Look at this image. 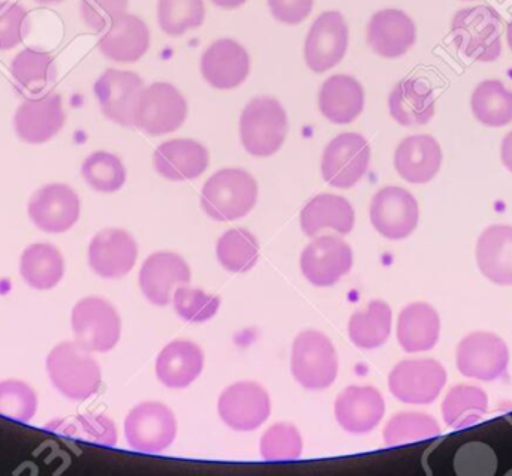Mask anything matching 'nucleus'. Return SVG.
Returning a JSON list of instances; mask_svg holds the SVG:
<instances>
[{
	"instance_id": "f257e3e1",
	"label": "nucleus",
	"mask_w": 512,
	"mask_h": 476,
	"mask_svg": "<svg viewBox=\"0 0 512 476\" xmlns=\"http://www.w3.org/2000/svg\"><path fill=\"white\" fill-rule=\"evenodd\" d=\"M53 387L72 402H83L98 393L102 372L93 352L77 342H62L51 349L45 360Z\"/></svg>"
},
{
	"instance_id": "f03ea898",
	"label": "nucleus",
	"mask_w": 512,
	"mask_h": 476,
	"mask_svg": "<svg viewBox=\"0 0 512 476\" xmlns=\"http://www.w3.org/2000/svg\"><path fill=\"white\" fill-rule=\"evenodd\" d=\"M258 201V183L248 171L225 168L213 174L203 191L201 207L213 221L231 222L245 218Z\"/></svg>"
},
{
	"instance_id": "7ed1b4c3",
	"label": "nucleus",
	"mask_w": 512,
	"mask_h": 476,
	"mask_svg": "<svg viewBox=\"0 0 512 476\" xmlns=\"http://www.w3.org/2000/svg\"><path fill=\"white\" fill-rule=\"evenodd\" d=\"M501 15L492 6L462 9L451 21V38L463 56L478 62H495L502 53Z\"/></svg>"
},
{
	"instance_id": "20e7f679",
	"label": "nucleus",
	"mask_w": 512,
	"mask_h": 476,
	"mask_svg": "<svg viewBox=\"0 0 512 476\" xmlns=\"http://www.w3.org/2000/svg\"><path fill=\"white\" fill-rule=\"evenodd\" d=\"M288 134V116L277 99H252L240 117V140L249 155L268 158L282 149Z\"/></svg>"
},
{
	"instance_id": "39448f33",
	"label": "nucleus",
	"mask_w": 512,
	"mask_h": 476,
	"mask_svg": "<svg viewBox=\"0 0 512 476\" xmlns=\"http://www.w3.org/2000/svg\"><path fill=\"white\" fill-rule=\"evenodd\" d=\"M291 372L306 390L330 388L339 373V358L331 340L315 330L298 334L292 345Z\"/></svg>"
},
{
	"instance_id": "423d86ee",
	"label": "nucleus",
	"mask_w": 512,
	"mask_h": 476,
	"mask_svg": "<svg viewBox=\"0 0 512 476\" xmlns=\"http://www.w3.org/2000/svg\"><path fill=\"white\" fill-rule=\"evenodd\" d=\"M71 328L78 345L93 354H105L119 343L122 319L110 301L86 297L72 307Z\"/></svg>"
},
{
	"instance_id": "0eeeda50",
	"label": "nucleus",
	"mask_w": 512,
	"mask_h": 476,
	"mask_svg": "<svg viewBox=\"0 0 512 476\" xmlns=\"http://www.w3.org/2000/svg\"><path fill=\"white\" fill-rule=\"evenodd\" d=\"M188 117V102L173 84L158 81L143 89L135 111V128L159 137L182 128Z\"/></svg>"
},
{
	"instance_id": "6e6552de",
	"label": "nucleus",
	"mask_w": 512,
	"mask_h": 476,
	"mask_svg": "<svg viewBox=\"0 0 512 476\" xmlns=\"http://www.w3.org/2000/svg\"><path fill=\"white\" fill-rule=\"evenodd\" d=\"M176 436V415L164 403H140L126 417L125 438L132 450L159 454L173 445Z\"/></svg>"
},
{
	"instance_id": "1a4fd4ad",
	"label": "nucleus",
	"mask_w": 512,
	"mask_h": 476,
	"mask_svg": "<svg viewBox=\"0 0 512 476\" xmlns=\"http://www.w3.org/2000/svg\"><path fill=\"white\" fill-rule=\"evenodd\" d=\"M370 156L372 150L363 135L355 132L337 135L322 155V177L333 188L351 189L366 176Z\"/></svg>"
},
{
	"instance_id": "9d476101",
	"label": "nucleus",
	"mask_w": 512,
	"mask_h": 476,
	"mask_svg": "<svg viewBox=\"0 0 512 476\" xmlns=\"http://www.w3.org/2000/svg\"><path fill=\"white\" fill-rule=\"evenodd\" d=\"M447 384V370L439 361H400L388 378L391 394L408 405H429L438 399Z\"/></svg>"
},
{
	"instance_id": "9b49d317",
	"label": "nucleus",
	"mask_w": 512,
	"mask_h": 476,
	"mask_svg": "<svg viewBox=\"0 0 512 476\" xmlns=\"http://www.w3.org/2000/svg\"><path fill=\"white\" fill-rule=\"evenodd\" d=\"M508 363L507 343L489 331L468 334L457 348V369L466 378L496 381L507 373Z\"/></svg>"
},
{
	"instance_id": "f8f14e48",
	"label": "nucleus",
	"mask_w": 512,
	"mask_h": 476,
	"mask_svg": "<svg viewBox=\"0 0 512 476\" xmlns=\"http://www.w3.org/2000/svg\"><path fill=\"white\" fill-rule=\"evenodd\" d=\"M27 215L32 224L44 233H68L80 219V197L65 183H50L30 197Z\"/></svg>"
},
{
	"instance_id": "ddd939ff",
	"label": "nucleus",
	"mask_w": 512,
	"mask_h": 476,
	"mask_svg": "<svg viewBox=\"0 0 512 476\" xmlns=\"http://www.w3.org/2000/svg\"><path fill=\"white\" fill-rule=\"evenodd\" d=\"M373 228L388 240L411 236L420 221V207L414 195L399 186H387L376 192L370 204Z\"/></svg>"
},
{
	"instance_id": "4468645a",
	"label": "nucleus",
	"mask_w": 512,
	"mask_h": 476,
	"mask_svg": "<svg viewBox=\"0 0 512 476\" xmlns=\"http://www.w3.org/2000/svg\"><path fill=\"white\" fill-rule=\"evenodd\" d=\"M349 44V29L340 12L327 11L316 18L304 42V60L316 74L339 65Z\"/></svg>"
},
{
	"instance_id": "2eb2a0df",
	"label": "nucleus",
	"mask_w": 512,
	"mask_h": 476,
	"mask_svg": "<svg viewBox=\"0 0 512 476\" xmlns=\"http://www.w3.org/2000/svg\"><path fill=\"white\" fill-rule=\"evenodd\" d=\"M219 417L236 432L259 429L271 414L270 396L256 382H237L225 388L219 397Z\"/></svg>"
},
{
	"instance_id": "dca6fc26",
	"label": "nucleus",
	"mask_w": 512,
	"mask_h": 476,
	"mask_svg": "<svg viewBox=\"0 0 512 476\" xmlns=\"http://www.w3.org/2000/svg\"><path fill=\"white\" fill-rule=\"evenodd\" d=\"M143 89L140 75L120 69H107L93 87L104 116L125 128H135V111Z\"/></svg>"
},
{
	"instance_id": "f3484780",
	"label": "nucleus",
	"mask_w": 512,
	"mask_h": 476,
	"mask_svg": "<svg viewBox=\"0 0 512 476\" xmlns=\"http://www.w3.org/2000/svg\"><path fill=\"white\" fill-rule=\"evenodd\" d=\"M352 264L351 246L336 236H322L310 241L300 258L301 273L318 288L339 282L351 271Z\"/></svg>"
},
{
	"instance_id": "a211bd4d",
	"label": "nucleus",
	"mask_w": 512,
	"mask_h": 476,
	"mask_svg": "<svg viewBox=\"0 0 512 476\" xmlns=\"http://www.w3.org/2000/svg\"><path fill=\"white\" fill-rule=\"evenodd\" d=\"M138 244L128 231L107 228L90 240L87 261L90 270L102 279H120L134 268Z\"/></svg>"
},
{
	"instance_id": "6ab92c4d",
	"label": "nucleus",
	"mask_w": 512,
	"mask_h": 476,
	"mask_svg": "<svg viewBox=\"0 0 512 476\" xmlns=\"http://www.w3.org/2000/svg\"><path fill=\"white\" fill-rule=\"evenodd\" d=\"M62 98L54 92L26 99L15 111L14 129L27 144H44L56 137L65 125Z\"/></svg>"
},
{
	"instance_id": "aec40b11",
	"label": "nucleus",
	"mask_w": 512,
	"mask_h": 476,
	"mask_svg": "<svg viewBox=\"0 0 512 476\" xmlns=\"http://www.w3.org/2000/svg\"><path fill=\"white\" fill-rule=\"evenodd\" d=\"M192 273L188 262L174 252L152 253L140 270V288L155 306H167L177 286L189 285Z\"/></svg>"
},
{
	"instance_id": "412c9836",
	"label": "nucleus",
	"mask_w": 512,
	"mask_h": 476,
	"mask_svg": "<svg viewBox=\"0 0 512 476\" xmlns=\"http://www.w3.org/2000/svg\"><path fill=\"white\" fill-rule=\"evenodd\" d=\"M251 72V57L234 39H218L201 57L204 80L218 90L242 86Z\"/></svg>"
},
{
	"instance_id": "4be33fe9",
	"label": "nucleus",
	"mask_w": 512,
	"mask_h": 476,
	"mask_svg": "<svg viewBox=\"0 0 512 476\" xmlns=\"http://www.w3.org/2000/svg\"><path fill=\"white\" fill-rule=\"evenodd\" d=\"M337 423L352 435H366L379 426L385 414V400L375 387L351 385L334 403Z\"/></svg>"
},
{
	"instance_id": "5701e85b",
	"label": "nucleus",
	"mask_w": 512,
	"mask_h": 476,
	"mask_svg": "<svg viewBox=\"0 0 512 476\" xmlns=\"http://www.w3.org/2000/svg\"><path fill=\"white\" fill-rule=\"evenodd\" d=\"M417 42V26L406 12L388 8L376 12L367 26V44L378 56L397 59Z\"/></svg>"
},
{
	"instance_id": "b1692460",
	"label": "nucleus",
	"mask_w": 512,
	"mask_h": 476,
	"mask_svg": "<svg viewBox=\"0 0 512 476\" xmlns=\"http://www.w3.org/2000/svg\"><path fill=\"white\" fill-rule=\"evenodd\" d=\"M209 164V150L198 141L188 138L167 141L153 155L156 173L171 182L198 179L206 173Z\"/></svg>"
},
{
	"instance_id": "393cba45",
	"label": "nucleus",
	"mask_w": 512,
	"mask_h": 476,
	"mask_svg": "<svg viewBox=\"0 0 512 476\" xmlns=\"http://www.w3.org/2000/svg\"><path fill=\"white\" fill-rule=\"evenodd\" d=\"M442 149L432 135H412L397 147L394 167L406 182L424 185L441 170Z\"/></svg>"
},
{
	"instance_id": "a878e982",
	"label": "nucleus",
	"mask_w": 512,
	"mask_h": 476,
	"mask_svg": "<svg viewBox=\"0 0 512 476\" xmlns=\"http://www.w3.org/2000/svg\"><path fill=\"white\" fill-rule=\"evenodd\" d=\"M99 50L117 63H135L149 51L150 30L137 15L123 14L99 39Z\"/></svg>"
},
{
	"instance_id": "bb28decb",
	"label": "nucleus",
	"mask_w": 512,
	"mask_h": 476,
	"mask_svg": "<svg viewBox=\"0 0 512 476\" xmlns=\"http://www.w3.org/2000/svg\"><path fill=\"white\" fill-rule=\"evenodd\" d=\"M366 95L360 81L351 75H333L319 90L318 105L322 116L336 125H349L364 110Z\"/></svg>"
},
{
	"instance_id": "cd10ccee",
	"label": "nucleus",
	"mask_w": 512,
	"mask_h": 476,
	"mask_svg": "<svg viewBox=\"0 0 512 476\" xmlns=\"http://www.w3.org/2000/svg\"><path fill=\"white\" fill-rule=\"evenodd\" d=\"M203 369V349L189 340L168 343L156 360V376L162 385L173 390L189 387L197 381Z\"/></svg>"
},
{
	"instance_id": "c85d7f7f",
	"label": "nucleus",
	"mask_w": 512,
	"mask_h": 476,
	"mask_svg": "<svg viewBox=\"0 0 512 476\" xmlns=\"http://www.w3.org/2000/svg\"><path fill=\"white\" fill-rule=\"evenodd\" d=\"M391 117L405 128L427 125L435 116V95L424 81L405 78L388 98Z\"/></svg>"
},
{
	"instance_id": "c756f323",
	"label": "nucleus",
	"mask_w": 512,
	"mask_h": 476,
	"mask_svg": "<svg viewBox=\"0 0 512 476\" xmlns=\"http://www.w3.org/2000/svg\"><path fill=\"white\" fill-rule=\"evenodd\" d=\"M478 268L490 282L501 286L512 285V227L492 225L483 231L477 241Z\"/></svg>"
},
{
	"instance_id": "7c9ffc66",
	"label": "nucleus",
	"mask_w": 512,
	"mask_h": 476,
	"mask_svg": "<svg viewBox=\"0 0 512 476\" xmlns=\"http://www.w3.org/2000/svg\"><path fill=\"white\" fill-rule=\"evenodd\" d=\"M300 225L307 237H315L327 228L345 236L354 230V207L339 195H316L301 210Z\"/></svg>"
},
{
	"instance_id": "2f4dec72",
	"label": "nucleus",
	"mask_w": 512,
	"mask_h": 476,
	"mask_svg": "<svg viewBox=\"0 0 512 476\" xmlns=\"http://www.w3.org/2000/svg\"><path fill=\"white\" fill-rule=\"evenodd\" d=\"M441 334V318L435 307L427 303H412L400 312L397 340L409 354L435 348Z\"/></svg>"
},
{
	"instance_id": "473e14b6",
	"label": "nucleus",
	"mask_w": 512,
	"mask_h": 476,
	"mask_svg": "<svg viewBox=\"0 0 512 476\" xmlns=\"http://www.w3.org/2000/svg\"><path fill=\"white\" fill-rule=\"evenodd\" d=\"M20 276L36 291H50L65 276L62 252L50 243H33L20 256Z\"/></svg>"
},
{
	"instance_id": "72a5a7b5",
	"label": "nucleus",
	"mask_w": 512,
	"mask_h": 476,
	"mask_svg": "<svg viewBox=\"0 0 512 476\" xmlns=\"http://www.w3.org/2000/svg\"><path fill=\"white\" fill-rule=\"evenodd\" d=\"M489 411L486 391L474 385L459 384L448 391L442 402V417L451 429H466L480 423Z\"/></svg>"
},
{
	"instance_id": "f704fd0d",
	"label": "nucleus",
	"mask_w": 512,
	"mask_h": 476,
	"mask_svg": "<svg viewBox=\"0 0 512 476\" xmlns=\"http://www.w3.org/2000/svg\"><path fill=\"white\" fill-rule=\"evenodd\" d=\"M393 312L385 301L373 300L364 312H357L349 319V339L357 348H379L391 334Z\"/></svg>"
},
{
	"instance_id": "c9c22d12",
	"label": "nucleus",
	"mask_w": 512,
	"mask_h": 476,
	"mask_svg": "<svg viewBox=\"0 0 512 476\" xmlns=\"http://www.w3.org/2000/svg\"><path fill=\"white\" fill-rule=\"evenodd\" d=\"M475 119L489 128H502L512 122V92L499 80L478 84L472 95Z\"/></svg>"
},
{
	"instance_id": "e433bc0d",
	"label": "nucleus",
	"mask_w": 512,
	"mask_h": 476,
	"mask_svg": "<svg viewBox=\"0 0 512 476\" xmlns=\"http://www.w3.org/2000/svg\"><path fill=\"white\" fill-rule=\"evenodd\" d=\"M45 429L57 435L68 436L104 447H116V424L107 415L83 414L72 418H59L45 426Z\"/></svg>"
},
{
	"instance_id": "4c0bfd02",
	"label": "nucleus",
	"mask_w": 512,
	"mask_h": 476,
	"mask_svg": "<svg viewBox=\"0 0 512 476\" xmlns=\"http://www.w3.org/2000/svg\"><path fill=\"white\" fill-rule=\"evenodd\" d=\"M9 71L14 80L30 92H41L56 77L53 56L35 48L20 51L12 59Z\"/></svg>"
},
{
	"instance_id": "58836bf2",
	"label": "nucleus",
	"mask_w": 512,
	"mask_h": 476,
	"mask_svg": "<svg viewBox=\"0 0 512 476\" xmlns=\"http://www.w3.org/2000/svg\"><path fill=\"white\" fill-rule=\"evenodd\" d=\"M81 176L93 191L114 194L126 183V168L119 156L99 150L84 159Z\"/></svg>"
},
{
	"instance_id": "ea45409f",
	"label": "nucleus",
	"mask_w": 512,
	"mask_h": 476,
	"mask_svg": "<svg viewBox=\"0 0 512 476\" xmlns=\"http://www.w3.org/2000/svg\"><path fill=\"white\" fill-rule=\"evenodd\" d=\"M216 255L225 270L245 273L254 268L259 258V243L251 231L236 228L218 240Z\"/></svg>"
},
{
	"instance_id": "a19ab883",
	"label": "nucleus",
	"mask_w": 512,
	"mask_h": 476,
	"mask_svg": "<svg viewBox=\"0 0 512 476\" xmlns=\"http://www.w3.org/2000/svg\"><path fill=\"white\" fill-rule=\"evenodd\" d=\"M439 435L441 427L430 415L421 412H400L385 426L384 442L388 447H397L438 438Z\"/></svg>"
},
{
	"instance_id": "79ce46f5",
	"label": "nucleus",
	"mask_w": 512,
	"mask_h": 476,
	"mask_svg": "<svg viewBox=\"0 0 512 476\" xmlns=\"http://www.w3.org/2000/svg\"><path fill=\"white\" fill-rule=\"evenodd\" d=\"M203 0H159L158 23L168 36H182L204 23Z\"/></svg>"
},
{
	"instance_id": "37998d69",
	"label": "nucleus",
	"mask_w": 512,
	"mask_h": 476,
	"mask_svg": "<svg viewBox=\"0 0 512 476\" xmlns=\"http://www.w3.org/2000/svg\"><path fill=\"white\" fill-rule=\"evenodd\" d=\"M38 412V394L20 379L0 381V417L30 423Z\"/></svg>"
},
{
	"instance_id": "c03bdc74",
	"label": "nucleus",
	"mask_w": 512,
	"mask_h": 476,
	"mask_svg": "<svg viewBox=\"0 0 512 476\" xmlns=\"http://www.w3.org/2000/svg\"><path fill=\"white\" fill-rule=\"evenodd\" d=\"M259 450L267 462L297 460L303 453V438L292 424H274L262 435Z\"/></svg>"
},
{
	"instance_id": "a18cd8bd",
	"label": "nucleus",
	"mask_w": 512,
	"mask_h": 476,
	"mask_svg": "<svg viewBox=\"0 0 512 476\" xmlns=\"http://www.w3.org/2000/svg\"><path fill=\"white\" fill-rule=\"evenodd\" d=\"M173 304L180 318L197 324L212 319L221 307V300L203 289L180 285L174 291Z\"/></svg>"
},
{
	"instance_id": "49530a36",
	"label": "nucleus",
	"mask_w": 512,
	"mask_h": 476,
	"mask_svg": "<svg viewBox=\"0 0 512 476\" xmlns=\"http://www.w3.org/2000/svg\"><path fill=\"white\" fill-rule=\"evenodd\" d=\"M29 32V15L15 2H0V51L18 47Z\"/></svg>"
},
{
	"instance_id": "de8ad7c7",
	"label": "nucleus",
	"mask_w": 512,
	"mask_h": 476,
	"mask_svg": "<svg viewBox=\"0 0 512 476\" xmlns=\"http://www.w3.org/2000/svg\"><path fill=\"white\" fill-rule=\"evenodd\" d=\"M128 5L129 0H81V18L90 30L102 32L120 15L126 14Z\"/></svg>"
},
{
	"instance_id": "09e8293b",
	"label": "nucleus",
	"mask_w": 512,
	"mask_h": 476,
	"mask_svg": "<svg viewBox=\"0 0 512 476\" xmlns=\"http://www.w3.org/2000/svg\"><path fill=\"white\" fill-rule=\"evenodd\" d=\"M313 3L315 0H268L271 15L289 26L303 23L312 12Z\"/></svg>"
},
{
	"instance_id": "8fccbe9b",
	"label": "nucleus",
	"mask_w": 512,
	"mask_h": 476,
	"mask_svg": "<svg viewBox=\"0 0 512 476\" xmlns=\"http://www.w3.org/2000/svg\"><path fill=\"white\" fill-rule=\"evenodd\" d=\"M501 158L507 170L512 173V131L502 141Z\"/></svg>"
},
{
	"instance_id": "3c124183",
	"label": "nucleus",
	"mask_w": 512,
	"mask_h": 476,
	"mask_svg": "<svg viewBox=\"0 0 512 476\" xmlns=\"http://www.w3.org/2000/svg\"><path fill=\"white\" fill-rule=\"evenodd\" d=\"M212 2L222 9H237L245 5L248 0H212Z\"/></svg>"
},
{
	"instance_id": "603ef678",
	"label": "nucleus",
	"mask_w": 512,
	"mask_h": 476,
	"mask_svg": "<svg viewBox=\"0 0 512 476\" xmlns=\"http://www.w3.org/2000/svg\"><path fill=\"white\" fill-rule=\"evenodd\" d=\"M39 5H56V3L63 2V0H35Z\"/></svg>"
},
{
	"instance_id": "864d4df0",
	"label": "nucleus",
	"mask_w": 512,
	"mask_h": 476,
	"mask_svg": "<svg viewBox=\"0 0 512 476\" xmlns=\"http://www.w3.org/2000/svg\"><path fill=\"white\" fill-rule=\"evenodd\" d=\"M507 39H508V45H510V48L512 50V21L510 24H508Z\"/></svg>"
}]
</instances>
